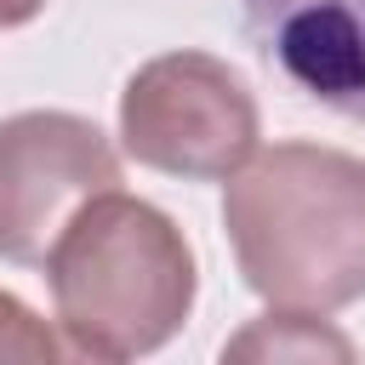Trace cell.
<instances>
[{
	"mask_svg": "<svg viewBox=\"0 0 365 365\" xmlns=\"http://www.w3.org/2000/svg\"><path fill=\"white\" fill-rule=\"evenodd\" d=\"M240 279L268 308L336 314L365 297V160L325 143L257 148L222 188Z\"/></svg>",
	"mask_w": 365,
	"mask_h": 365,
	"instance_id": "1",
	"label": "cell"
},
{
	"mask_svg": "<svg viewBox=\"0 0 365 365\" xmlns=\"http://www.w3.org/2000/svg\"><path fill=\"white\" fill-rule=\"evenodd\" d=\"M46 285L63 348L120 365L160 354L182 331V319L194 314L200 268L182 228L160 205L103 188L46 251Z\"/></svg>",
	"mask_w": 365,
	"mask_h": 365,
	"instance_id": "2",
	"label": "cell"
},
{
	"mask_svg": "<svg viewBox=\"0 0 365 365\" xmlns=\"http://www.w3.org/2000/svg\"><path fill=\"white\" fill-rule=\"evenodd\" d=\"M262 137L245 74L211 51L148 57L120 91V143L137 165L182 182H228Z\"/></svg>",
	"mask_w": 365,
	"mask_h": 365,
	"instance_id": "3",
	"label": "cell"
},
{
	"mask_svg": "<svg viewBox=\"0 0 365 365\" xmlns=\"http://www.w3.org/2000/svg\"><path fill=\"white\" fill-rule=\"evenodd\" d=\"M103 188H120V154L97 120L68 108L0 120V262H46L68 217Z\"/></svg>",
	"mask_w": 365,
	"mask_h": 365,
	"instance_id": "4",
	"label": "cell"
},
{
	"mask_svg": "<svg viewBox=\"0 0 365 365\" xmlns=\"http://www.w3.org/2000/svg\"><path fill=\"white\" fill-rule=\"evenodd\" d=\"M257 57L308 103L365 120V0H240Z\"/></svg>",
	"mask_w": 365,
	"mask_h": 365,
	"instance_id": "5",
	"label": "cell"
},
{
	"mask_svg": "<svg viewBox=\"0 0 365 365\" xmlns=\"http://www.w3.org/2000/svg\"><path fill=\"white\" fill-rule=\"evenodd\" d=\"M222 359H354V342L331 331L319 314L279 308V314L251 319L240 336H228Z\"/></svg>",
	"mask_w": 365,
	"mask_h": 365,
	"instance_id": "6",
	"label": "cell"
},
{
	"mask_svg": "<svg viewBox=\"0 0 365 365\" xmlns=\"http://www.w3.org/2000/svg\"><path fill=\"white\" fill-rule=\"evenodd\" d=\"M68 348L46 331V319H34V308H23L11 291H0V359H63Z\"/></svg>",
	"mask_w": 365,
	"mask_h": 365,
	"instance_id": "7",
	"label": "cell"
},
{
	"mask_svg": "<svg viewBox=\"0 0 365 365\" xmlns=\"http://www.w3.org/2000/svg\"><path fill=\"white\" fill-rule=\"evenodd\" d=\"M46 11V0H0V29H23Z\"/></svg>",
	"mask_w": 365,
	"mask_h": 365,
	"instance_id": "8",
	"label": "cell"
}]
</instances>
